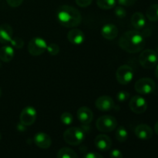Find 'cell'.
Here are the masks:
<instances>
[{"mask_svg":"<svg viewBox=\"0 0 158 158\" xmlns=\"http://www.w3.org/2000/svg\"><path fill=\"white\" fill-rule=\"evenodd\" d=\"M139 62L142 67L147 69H151L157 65L158 55L156 51L148 49L142 51L139 56Z\"/></svg>","mask_w":158,"mask_h":158,"instance_id":"obj_4","label":"cell"},{"mask_svg":"<svg viewBox=\"0 0 158 158\" xmlns=\"http://www.w3.org/2000/svg\"><path fill=\"white\" fill-rule=\"evenodd\" d=\"M12 29L9 24H2L0 26V43L6 44L10 43L12 39Z\"/></svg>","mask_w":158,"mask_h":158,"instance_id":"obj_18","label":"cell"},{"mask_svg":"<svg viewBox=\"0 0 158 158\" xmlns=\"http://www.w3.org/2000/svg\"><path fill=\"white\" fill-rule=\"evenodd\" d=\"M67 39L73 44L80 45L85 41V35L80 29H73L68 32Z\"/></svg>","mask_w":158,"mask_h":158,"instance_id":"obj_17","label":"cell"},{"mask_svg":"<svg viewBox=\"0 0 158 158\" xmlns=\"http://www.w3.org/2000/svg\"><path fill=\"white\" fill-rule=\"evenodd\" d=\"M116 0H97V4L99 8L104 10L111 9L116 6Z\"/></svg>","mask_w":158,"mask_h":158,"instance_id":"obj_24","label":"cell"},{"mask_svg":"<svg viewBox=\"0 0 158 158\" xmlns=\"http://www.w3.org/2000/svg\"><path fill=\"white\" fill-rule=\"evenodd\" d=\"M92 1L93 0H76V3H77L80 7L86 8L88 7V6L92 3Z\"/></svg>","mask_w":158,"mask_h":158,"instance_id":"obj_31","label":"cell"},{"mask_svg":"<svg viewBox=\"0 0 158 158\" xmlns=\"http://www.w3.org/2000/svg\"><path fill=\"white\" fill-rule=\"evenodd\" d=\"M96 127L100 132H111L117 128V121L115 117L112 116L104 115L99 117L96 123Z\"/></svg>","mask_w":158,"mask_h":158,"instance_id":"obj_5","label":"cell"},{"mask_svg":"<svg viewBox=\"0 0 158 158\" xmlns=\"http://www.w3.org/2000/svg\"><path fill=\"white\" fill-rule=\"evenodd\" d=\"M65 142L71 146H78L85 139V132L83 129L76 127L68 128L63 134Z\"/></svg>","mask_w":158,"mask_h":158,"instance_id":"obj_3","label":"cell"},{"mask_svg":"<svg viewBox=\"0 0 158 158\" xmlns=\"http://www.w3.org/2000/svg\"><path fill=\"white\" fill-rule=\"evenodd\" d=\"M154 131H155L156 134L158 135V121L156 122L155 125H154Z\"/></svg>","mask_w":158,"mask_h":158,"instance_id":"obj_35","label":"cell"},{"mask_svg":"<svg viewBox=\"0 0 158 158\" xmlns=\"http://www.w3.org/2000/svg\"><path fill=\"white\" fill-rule=\"evenodd\" d=\"M77 116L79 121L83 125H89L94 119V114L92 110L86 106H82L79 108Z\"/></svg>","mask_w":158,"mask_h":158,"instance_id":"obj_12","label":"cell"},{"mask_svg":"<svg viewBox=\"0 0 158 158\" xmlns=\"http://www.w3.org/2000/svg\"><path fill=\"white\" fill-rule=\"evenodd\" d=\"M118 32V29L117 26L111 23L105 24L101 29L102 36L108 40H113L117 38Z\"/></svg>","mask_w":158,"mask_h":158,"instance_id":"obj_16","label":"cell"},{"mask_svg":"<svg viewBox=\"0 0 158 158\" xmlns=\"http://www.w3.org/2000/svg\"><path fill=\"white\" fill-rule=\"evenodd\" d=\"M95 106L100 111H110L114 109V101L109 96H102L97 98Z\"/></svg>","mask_w":158,"mask_h":158,"instance_id":"obj_11","label":"cell"},{"mask_svg":"<svg viewBox=\"0 0 158 158\" xmlns=\"http://www.w3.org/2000/svg\"><path fill=\"white\" fill-rule=\"evenodd\" d=\"M56 158H79L77 153L71 148H63L57 153Z\"/></svg>","mask_w":158,"mask_h":158,"instance_id":"obj_22","label":"cell"},{"mask_svg":"<svg viewBox=\"0 0 158 158\" xmlns=\"http://www.w3.org/2000/svg\"><path fill=\"white\" fill-rule=\"evenodd\" d=\"M46 51H47L51 56H56L57 54L60 52V46L57 44H56V43H51V44H49L47 46Z\"/></svg>","mask_w":158,"mask_h":158,"instance_id":"obj_26","label":"cell"},{"mask_svg":"<svg viewBox=\"0 0 158 158\" xmlns=\"http://www.w3.org/2000/svg\"><path fill=\"white\" fill-rule=\"evenodd\" d=\"M131 21L132 23V26L137 31L143 29L146 25V18L143 15V14L140 12H137L133 14Z\"/></svg>","mask_w":158,"mask_h":158,"instance_id":"obj_19","label":"cell"},{"mask_svg":"<svg viewBox=\"0 0 158 158\" xmlns=\"http://www.w3.org/2000/svg\"><path fill=\"white\" fill-rule=\"evenodd\" d=\"M1 138H2V135H1V133H0V140H1Z\"/></svg>","mask_w":158,"mask_h":158,"instance_id":"obj_38","label":"cell"},{"mask_svg":"<svg viewBox=\"0 0 158 158\" xmlns=\"http://www.w3.org/2000/svg\"><path fill=\"white\" fill-rule=\"evenodd\" d=\"M15 51L10 46H5L0 49V60L5 63H9L13 59Z\"/></svg>","mask_w":158,"mask_h":158,"instance_id":"obj_20","label":"cell"},{"mask_svg":"<svg viewBox=\"0 0 158 158\" xmlns=\"http://www.w3.org/2000/svg\"><path fill=\"white\" fill-rule=\"evenodd\" d=\"M60 120L62 123L65 125H70L72 124L73 122V117L70 113L65 112L62 114L61 117H60Z\"/></svg>","mask_w":158,"mask_h":158,"instance_id":"obj_25","label":"cell"},{"mask_svg":"<svg viewBox=\"0 0 158 158\" xmlns=\"http://www.w3.org/2000/svg\"><path fill=\"white\" fill-rule=\"evenodd\" d=\"M134 73L132 68L128 65H122L116 72V78L119 83L127 85L132 81Z\"/></svg>","mask_w":158,"mask_h":158,"instance_id":"obj_8","label":"cell"},{"mask_svg":"<svg viewBox=\"0 0 158 158\" xmlns=\"http://www.w3.org/2000/svg\"><path fill=\"white\" fill-rule=\"evenodd\" d=\"M47 43L41 37H35L29 41L28 51L33 56H38L44 53L47 49Z\"/></svg>","mask_w":158,"mask_h":158,"instance_id":"obj_6","label":"cell"},{"mask_svg":"<svg viewBox=\"0 0 158 158\" xmlns=\"http://www.w3.org/2000/svg\"><path fill=\"white\" fill-rule=\"evenodd\" d=\"M115 137L119 142H125L128 139V132L123 126L119 127L116 130Z\"/></svg>","mask_w":158,"mask_h":158,"instance_id":"obj_23","label":"cell"},{"mask_svg":"<svg viewBox=\"0 0 158 158\" xmlns=\"http://www.w3.org/2000/svg\"><path fill=\"white\" fill-rule=\"evenodd\" d=\"M130 94L125 90L120 91L118 94H117V99L120 103H124L127 100L129 99Z\"/></svg>","mask_w":158,"mask_h":158,"instance_id":"obj_28","label":"cell"},{"mask_svg":"<svg viewBox=\"0 0 158 158\" xmlns=\"http://www.w3.org/2000/svg\"><path fill=\"white\" fill-rule=\"evenodd\" d=\"M135 135L140 140H148L153 137V130L147 124H140L135 128Z\"/></svg>","mask_w":158,"mask_h":158,"instance_id":"obj_15","label":"cell"},{"mask_svg":"<svg viewBox=\"0 0 158 158\" xmlns=\"http://www.w3.org/2000/svg\"><path fill=\"white\" fill-rule=\"evenodd\" d=\"M1 95H2V90L1 89H0V97H1Z\"/></svg>","mask_w":158,"mask_h":158,"instance_id":"obj_37","label":"cell"},{"mask_svg":"<svg viewBox=\"0 0 158 158\" xmlns=\"http://www.w3.org/2000/svg\"><path fill=\"white\" fill-rule=\"evenodd\" d=\"M155 77L158 79V64L157 65V67L155 69Z\"/></svg>","mask_w":158,"mask_h":158,"instance_id":"obj_36","label":"cell"},{"mask_svg":"<svg viewBox=\"0 0 158 158\" xmlns=\"http://www.w3.org/2000/svg\"><path fill=\"white\" fill-rule=\"evenodd\" d=\"M114 14H115L118 18L123 19L126 17L127 12L123 6H117V7H115V9H114Z\"/></svg>","mask_w":158,"mask_h":158,"instance_id":"obj_29","label":"cell"},{"mask_svg":"<svg viewBox=\"0 0 158 158\" xmlns=\"http://www.w3.org/2000/svg\"><path fill=\"white\" fill-rule=\"evenodd\" d=\"M11 45L16 49H22L24 46V41L19 37H14L10 41Z\"/></svg>","mask_w":158,"mask_h":158,"instance_id":"obj_27","label":"cell"},{"mask_svg":"<svg viewBox=\"0 0 158 158\" xmlns=\"http://www.w3.org/2000/svg\"><path fill=\"white\" fill-rule=\"evenodd\" d=\"M117 1L122 6H131L135 4L137 0H117Z\"/></svg>","mask_w":158,"mask_h":158,"instance_id":"obj_33","label":"cell"},{"mask_svg":"<svg viewBox=\"0 0 158 158\" xmlns=\"http://www.w3.org/2000/svg\"><path fill=\"white\" fill-rule=\"evenodd\" d=\"M37 112L33 106H26L20 114V123L24 126H31L36 120Z\"/></svg>","mask_w":158,"mask_h":158,"instance_id":"obj_9","label":"cell"},{"mask_svg":"<svg viewBox=\"0 0 158 158\" xmlns=\"http://www.w3.org/2000/svg\"><path fill=\"white\" fill-rule=\"evenodd\" d=\"M156 87L155 83L151 78H141L137 80L134 85V89L138 94L147 95V94H152Z\"/></svg>","mask_w":158,"mask_h":158,"instance_id":"obj_7","label":"cell"},{"mask_svg":"<svg viewBox=\"0 0 158 158\" xmlns=\"http://www.w3.org/2000/svg\"><path fill=\"white\" fill-rule=\"evenodd\" d=\"M1 66H2V64H1V62H0V68H1Z\"/></svg>","mask_w":158,"mask_h":158,"instance_id":"obj_39","label":"cell"},{"mask_svg":"<svg viewBox=\"0 0 158 158\" xmlns=\"http://www.w3.org/2000/svg\"><path fill=\"white\" fill-rule=\"evenodd\" d=\"M34 143L38 148L42 149H48L52 145V140L47 134L40 132L34 136Z\"/></svg>","mask_w":158,"mask_h":158,"instance_id":"obj_14","label":"cell"},{"mask_svg":"<svg viewBox=\"0 0 158 158\" xmlns=\"http://www.w3.org/2000/svg\"><path fill=\"white\" fill-rule=\"evenodd\" d=\"M129 106L134 114H141L148 109V102L140 96H134L130 100Z\"/></svg>","mask_w":158,"mask_h":158,"instance_id":"obj_10","label":"cell"},{"mask_svg":"<svg viewBox=\"0 0 158 158\" xmlns=\"http://www.w3.org/2000/svg\"><path fill=\"white\" fill-rule=\"evenodd\" d=\"M8 5L12 8H16L21 6L23 2V0H6Z\"/></svg>","mask_w":158,"mask_h":158,"instance_id":"obj_32","label":"cell"},{"mask_svg":"<svg viewBox=\"0 0 158 158\" xmlns=\"http://www.w3.org/2000/svg\"><path fill=\"white\" fill-rule=\"evenodd\" d=\"M83 158H103V156L99 153L96 152H89L85 154L84 157Z\"/></svg>","mask_w":158,"mask_h":158,"instance_id":"obj_34","label":"cell"},{"mask_svg":"<svg viewBox=\"0 0 158 158\" xmlns=\"http://www.w3.org/2000/svg\"><path fill=\"white\" fill-rule=\"evenodd\" d=\"M57 19L60 25L64 27L75 28L81 23L82 15L76 8L63 5L57 11Z\"/></svg>","mask_w":158,"mask_h":158,"instance_id":"obj_2","label":"cell"},{"mask_svg":"<svg viewBox=\"0 0 158 158\" xmlns=\"http://www.w3.org/2000/svg\"><path fill=\"white\" fill-rule=\"evenodd\" d=\"M96 148L101 151H107L112 147V140L105 134H99L94 140Z\"/></svg>","mask_w":158,"mask_h":158,"instance_id":"obj_13","label":"cell"},{"mask_svg":"<svg viewBox=\"0 0 158 158\" xmlns=\"http://www.w3.org/2000/svg\"><path fill=\"white\" fill-rule=\"evenodd\" d=\"M119 46L123 50L130 53H137L143 50L145 46V39L137 30L126 32L120 36Z\"/></svg>","mask_w":158,"mask_h":158,"instance_id":"obj_1","label":"cell"},{"mask_svg":"<svg viewBox=\"0 0 158 158\" xmlns=\"http://www.w3.org/2000/svg\"><path fill=\"white\" fill-rule=\"evenodd\" d=\"M123 153L118 149H114L110 152V158H123Z\"/></svg>","mask_w":158,"mask_h":158,"instance_id":"obj_30","label":"cell"},{"mask_svg":"<svg viewBox=\"0 0 158 158\" xmlns=\"http://www.w3.org/2000/svg\"><path fill=\"white\" fill-rule=\"evenodd\" d=\"M146 16L151 22L158 21V4H153L148 7Z\"/></svg>","mask_w":158,"mask_h":158,"instance_id":"obj_21","label":"cell"}]
</instances>
